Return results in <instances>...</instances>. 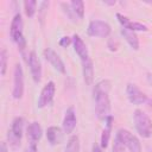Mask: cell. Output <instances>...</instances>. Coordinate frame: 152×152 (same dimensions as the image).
Returning a JSON list of instances; mask_svg holds the SVG:
<instances>
[{
	"label": "cell",
	"mask_w": 152,
	"mask_h": 152,
	"mask_svg": "<svg viewBox=\"0 0 152 152\" xmlns=\"http://www.w3.org/2000/svg\"><path fill=\"white\" fill-rule=\"evenodd\" d=\"M37 1L34 0H26L24 2V10H25V13L28 18H32L37 11Z\"/></svg>",
	"instance_id": "7402d4cb"
},
{
	"label": "cell",
	"mask_w": 152,
	"mask_h": 152,
	"mask_svg": "<svg viewBox=\"0 0 152 152\" xmlns=\"http://www.w3.org/2000/svg\"><path fill=\"white\" fill-rule=\"evenodd\" d=\"M134 119V126L137 132L142 138H150L152 135V121L148 118L147 114H145L142 110L137 109L133 115Z\"/></svg>",
	"instance_id": "7a4b0ae2"
},
{
	"label": "cell",
	"mask_w": 152,
	"mask_h": 152,
	"mask_svg": "<svg viewBox=\"0 0 152 152\" xmlns=\"http://www.w3.org/2000/svg\"><path fill=\"white\" fill-rule=\"evenodd\" d=\"M113 152H125V145L118 138H115V141L113 145Z\"/></svg>",
	"instance_id": "d4e9b609"
},
{
	"label": "cell",
	"mask_w": 152,
	"mask_h": 152,
	"mask_svg": "<svg viewBox=\"0 0 152 152\" xmlns=\"http://www.w3.org/2000/svg\"><path fill=\"white\" fill-rule=\"evenodd\" d=\"M106 126L102 131V134H101V147L102 148H106L108 146V142H109V138H110V132H112V124H113V116L112 115H108L106 119Z\"/></svg>",
	"instance_id": "e0dca14e"
},
{
	"label": "cell",
	"mask_w": 152,
	"mask_h": 152,
	"mask_svg": "<svg viewBox=\"0 0 152 152\" xmlns=\"http://www.w3.org/2000/svg\"><path fill=\"white\" fill-rule=\"evenodd\" d=\"M121 34L122 37L126 39V42L128 43V45L133 49V50H138L139 49V39H138V36L135 34L134 31H131V30H127V28H121Z\"/></svg>",
	"instance_id": "ac0fdd59"
},
{
	"label": "cell",
	"mask_w": 152,
	"mask_h": 152,
	"mask_svg": "<svg viewBox=\"0 0 152 152\" xmlns=\"http://www.w3.org/2000/svg\"><path fill=\"white\" fill-rule=\"evenodd\" d=\"M129 150V152H141V145L140 141L135 135H133L129 131L125 128H120L116 133V137Z\"/></svg>",
	"instance_id": "277c9868"
},
{
	"label": "cell",
	"mask_w": 152,
	"mask_h": 152,
	"mask_svg": "<svg viewBox=\"0 0 152 152\" xmlns=\"http://www.w3.org/2000/svg\"><path fill=\"white\" fill-rule=\"evenodd\" d=\"M0 152H8V151H7L6 142H1V146H0Z\"/></svg>",
	"instance_id": "f1b7e54d"
},
{
	"label": "cell",
	"mask_w": 152,
	"mask_h": 152,
	"mask_svg": "<svg viewBox=\"0 0 152 152\" xmlns=\"http://www.w3.org/2000/svg\"><path fill=\"white\" fill-rule=\"evenodd\" d=\"M91 152H103V151H102V147H101L99 144H96V142H95V144L93 145Z\"/></svg>",
	"instance_id": "4316f807"
},
{
	"label": "cell",
	"mask_w": 152,
	"mask_h": 152,
	"mask_svg": "<svg viewBox=\"0 0 152 152\" xmlns=\"http://www.w3.org/2000/svg\"><path fill=\"white\" fill-rule=\"evenodd\" d=\"M46 139L51 145H57L62 140V132L59 127L51 126L46 131Z\"/></svg>",
	"instance_id": "d6986e66"
},
{
	"label": "cell",
	"mask_w": 152,
	"mask_h": 152,
	"mask_svg": "<svg viewBox=\"0 0 152 152\" xmlns=\"http://www.w3.org/2000/svg\"><path fill=\"white\" fill-rule=\"evenodd\" d=\"M80 151V140L76 135H72L66 144L65 151L64 152H78Z\"/></svg>",
	"instance_id": "44dd1931"
},
{
	"label": "cell",
	"mask_w": 152,
	"mask_h": 152,
	"mask_svg": "<svg viewBox=\"0 0 152 152\" xmlns=\"http://www.w3.org/2000/svg\"><path fill=\"white\" fill-rule=\"evenodd\" d=\"M110 26L106 21L102 20H91L88 25V34L91 37L106 38L110 34Z\"/></svg>",
	"instance_id": "5b68a950"
},
{
	"label": "cell",
	"mask_w": 152,
	"mask_h": 152,
	"mask_svg": "<svg viewBox=\"0 0 152 152\" xmlns=\"http://www.w3.org/2000/svg\"><path fill=\"white\" fill-rule=\"evenodd\" d=\"M70 43H72V38H70V37H68V36H64V37H62V38L59 39V45H61L62 48H66Z\"/></svg>",
	"instance_id": "484cf974"
},
{
	"label": "cell",
	"mask_w": 152,
	"mask_h": 152,
	"mask_svg": "<svg viewBox=\"0 0 152 152\" xmlns=\"http://www.w3.org/2000/svg\"><path fill=\"white\" fill-rule=\"evenodd\" d=\"M70 7L74 11V13L76 14V17L78 19H82L84 15V2L81 0H72L70 2Z\"/></svg>",
	"instance_id": "ffe728a7"
},
{
	"label": "cell",
	"mask_w": 152,
	"mask_h": 152,
	"mask_svg": "<svg viewBox=\"0 0 152 152\" xmlns=\"http://www.w3.org/2000/svg\"><path fill=\"white\" fill-rule=\"evenodd\" d=\"M72 45H74L75 52L81 58V61H86V59L90 58L89 53H88V48H87L86 43L82 40V38L78 34H74L72 36Z\"/></svg>",
	"instance_id": "4fadbf2b"
},
{
	"label": "cell",
	"mask_w": 152,
	"mask_h": 152,
	"mask_svg": "<svg viewBox=\"0 0 152 152\" xmlns=\"http://www.w3.org/2000/svg\"><path fill=\"white\" fill-rule=\"evenodd\" d=\"M76 114H75V109L74 107H69L65 112L64 119H63V131L69 134L74 131V128L76 127Z\"/></svg>",
	"instance_id": "5bb4252c"
},
{
	"label": "cell",
	"mask_w": 152,
	"mask_h": 152,
	"mask_svg": "<svg viewBox=\"0 0 152 152\" xmlns=\"http://www.w3.org/2000/svg\"><path fill=\"white\" fill-rule=\"evenodd\" d=\"M23 127H24V119L18 116L13 120L11 131L8 132V140L13 146L20 145V139L23 135Z\"/></svg>",
	"instance_id": "ba28073f"
},
{
	"label": "cell",
	"mask_w": 152,
	"mask_h": 152,
	"mask_svg": "<svg viewBox=\"0 0 152 152\" xmlns=\"http://www.w3.org/2000/svg\"><path fill=\"white\" fill-rule=\"evenodd\" d=\"M10 34H11L12 40L18 45L20 50H24L26 48V40L23 34V19H21L20 13H17L13 17L11 27H10Z\"/></svg>",
	"instance_id": "3957f363"
},
{
	"label": "cell",
	"mask_w": 152,
	"mask_h": 152,
	"mask_svg": "<svg viewBox=\"0 0 152 152\" xmlns=\"http://www.w3.org/2000/svg\"><path fill=\"white\" fill-rule=\"evenodd\" d=\"M62 7L64 8V12L68 14V17L71 19V20H74V21H76L78 18L76 17V14L74 13V11L71 10V7H70V4H65V2H63L62 4Z\"/></svg>",
	"instance_id": "cb8c5ba5"
},
{
	"label": "cell",
	"mask_w": 152,
	"mask_h": 152,
	"mask_svg": "<svg viewBox=\"0 0 152 152\" xmlns=\"http://www.w3.org/2000/svg\"><path fill=\"white\" fill-rule=\"evenodd\" d=\"M7 61H8V56H7V51L6 49H2L0 52V69H1V75L4 76L6 74V69H7Z\"/></svg>",
	"instance_id": "603a6c76"
},
{
	"label": "cell",
	"mask_w": 152,
	"mask_h": 152,
	"mask_svg": "<svg viewBox=\"0 0 152 152\" xmlns=\"http://www.w3.org/2000/svg\"><path fill=\"white\" fill-rule=\"evenodd\" d=\"M126 94H127V97H128L129 102L133 103V104H145V103L152 104V101L133 83L127 84Z\"/></svg>",
	"instance_id": "52a82bcc"
},
{
	"label": "cell",
	"mask_w": 152,
	"mask_h": 152,
	"mask_svg": "<svg viewBox=\"0 0 152 152\" xmlns=\"http://www.w3.org/2000/svg\"><path fill=\"white\" fill-rule=\"evenodd\" d=\"M116 18H118V21L122 25L124 28H127V30H131V31H147V26L141 24V23H138V21H132L131 19H128L127 17L120 14V13H116Z\"/></svg>",
	"instance_id": "7c38bea8"
},
{
	"label": "cell",
	"mask_w": 152,
	"mask_h": 152,
	"mask_svg": "<svg viewBox=\"0 0 152 152\" xmlns=\"http://www.w3.org/2000/svg\"><path fill=\"white\" fill-rule=\"evenodd\" d=\"M82 69H83V78L86 84L90 86L93 83L94 80V66H93V62L90 58L82 61Z\"/></svg>",
	"instance_id": "2e32d148"
},
{
	"label": "cell",
	"mask_w": 152,
	"mask_h": 152,
	"mask_svg": "<svg viewBox=\"0 0 152 152\" xmlns=\"http://www.w3.org/2000/svg\"><path fill=\"white\" fill-rule=\"evenodd\" d=\"M24 95V72L20 64H15L13 72V90L12 96L15 100L21 99Z\"/></svg>",
	"instance_id": "8992f818"
},
{
	"label": "cell",
	"mask_w": 152,
	"mask_h": 152,
	"mask_svg": "<svg viewBox=\"0 0 152 152\" xmlns=\"http://www.w3.org/2000/svg\"><path fill=\"white\" fill-rule=\"evenodd\" d=\"M27 64L30 66V71H31V76L33 81L36 83H39L42 80V65L34 51L30 52L28 58H27Z\"/></svg>",
	"instance_id": "8fae6325"
},
{
	"label": "cell",
	"mask_w": 152,
	"mask_h": 152,
	"mask_svg": "<svg viewBox=\"0 0 152 152\" xmlns=\"http://www.w3.org/2000/svg\"><path fill=\"white\" fill-rule=\"evenodd\" d=\"M42 135H43V129H42L40 125L37 121L31 122L27 127V139H28L30 144L37 145V142L40 140Z\"/></svg>",
	"instance_id": "9a60e30c"
},
{
	"label": "cell",
	"mask_w": 152,
	"mask_h": 152,
	"mask_svg": "<svg viewBox=\"0 0 152 152\" xmlns=\"http://www.w3.org/2000/svg\"><path fill=\"white\" fill-rule=\"evenodd\" d=\"M103 4H106V5H115L116 2H115V0H113V1H103Z\"/></svg>",
	"instance_id": "f546056e"
},
{
	"label": "cell",
	"mask_w": 152,
	"mask_h": 152,
	"mask_svg": "<svg viewBox=\"0 0 152 152\" xmlns=\"http://www.w3.org/2000/svg\"><path fill=\"white\" fill-rule=\"evenodd\" d=\"M110 90V82L104 80L95 84L94 87V100H95V113L99 119H106L109 115L110 102L108 93Z\"/></svg>",
	"instance_id": "6da1fadb"
},
{
	"label": "cell",
	"mask_w": 152,
	"mask_h": 152,
	"mask_svg": "<svg viewBox=\"0 0 152 152\" xmlns=\"http://www.w3.org/2000/svg\"><path fill=\"white\" fill-rule=\"evenodd\" d=\"M55 90H56V87H55V83L52 81L48 82L44 86V88L40 91L39 100H38V107L39 108H44V107L49 106L52 102L53 95H55Z\"/></svg>",
	"instance_id": "9c48e42d"
},
{
	"label": "cell",
	"mask_w": 152,
	"mask_h": 152,
	"mask_svg": "<svg viewBox=\"0 0 152 152\" xmlns=\"http://www.w3.org/2000/svg\"><path fill=\"white\" fill-rule=\"evenodd\" d=\"M43 55L45 57V59L61 74H65V65L62 61V58L58 56V53L56 51H53L52 49L50 48H46L44 51H43Z\"/></svg>",
	"instance_id": "30bf717a"
},
{
	"label": "cell",
	"mask_w": 152,
	"mask_h": 152,
	"mask_svg": "<svg viewBox=\"0 0 152 152\" xmlns=\"http://www.w3.org/2000/svg\"><path fill=\"white\" fill-rule=\"evenodd\" d=\"M25 152H37V145H34V144H30V146L26 148Z\"/></svg>",
	"instance_id": "83f0119b"
}]
</instances>
